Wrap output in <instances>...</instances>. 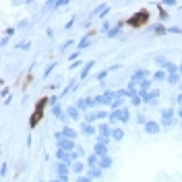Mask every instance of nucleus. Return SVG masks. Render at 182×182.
I'll use <instances>...</instances> for the list:
<instances>
[{"label": "nucleus", "mask_w": 182, "mask_h": 182, "mask_svg": "<svg viewBox=\"0 0 182 182\" xmlns=\"http://www.w3.org/2000/svg\"><path fill=\"white\" fill-rule=\"evenodd\" d=\"M101 172H104V170L99 168V166H95V168H89V172H87V176H89L91 180H93V178H99V176H101Z\"/></svg>", "instance_id": "nucleus-14"}, {"label": "nucleus", "mask_w": 182, "mask_h": 182, "mask_svg": "<svg viewBox=\"0 0 182 182\" xmlns=\"http://www.w3.org/2000/svg\"><path fill=\"white\" fill-rule=\"evenodd\" d=\"M105 77H108V70H101L99 75H95V79H97V81H104Z\"/></svg>", "instance_id": "nucleus-24"}, {"label": "nucleus", "mask_w": 182, "mask_h": 182, "mask_svg": "<svg viewBox=\"0 0 182 182\" xmlns=\"http://www.w3.org/2000/svg\"><path fill=\"white\" fill-rule=\"evenodd\" d=\"M56 172H58V180L60 182H68V172H70V166L68 163H58L56 166Z\"/></svg>", "instance_id": "nucleus-2"}, {"label": "nucleus", "mask_w": 182, "mask_h": 182, "mask_svg": "<svg viewBox=\"0 0 182 182\" xmlns=\"http://www.w3.org/2000/svg\"><path fill=\"white\" fill-rule=\"evenodd\" d=\"M89 43H91V37H89V35H87V37H83V42L79 43V50H83V48H87V46H89Z\"/></svg>", "instance_id": "nucleus-20"}, {"label": "nucleus", "mask_w": 182, "mask_h": 182, "mask_svg": "<svg viewBox=\"0 0 182 182\" xmlns=\"http://www.w3.org/2000/svg\"><path fill=\"white\" fill-rule=\"evenodd\" d=\"M141 101H143V99H141V95H137V97H133V99H130V104H133V105H139Z\"/></svg>", "instance_id": "nucleus-27"}, {"label": "nucleus", "mask_w": 182, "mask_h": 182, "mask_svg": "<svg viewBox=\"0 0 182 182\" xmlns=\"http://www.w3.org/2000/svg\"><path fill=\"white\" fill-rule=\"evenodd\" d=\"M147 17H149L147 10H141V13H137L134 17H130V21H128V23H130L133 27H141V23H143V21H147Z\"/></svg>", "instance_id": "nucleus-4"}, {"label": "nucleus", "mask_w": 182, "mask_h": 182, "mask_svg": "<svg viewBox=\"0 0 182 182\" xmlns=\"http://www.w3.org/2000/svg\"><path fill=\"white\" fill-rule=\"evenodd\" d=\"M112 139H114V141H122V139H124V130H122V128H118V126H114Z\"/></svg>", "instance_id": "nucleus-15"}, {"label": "nucleus", "mask_w": 182, "mask_h": 182, "mask_svg": "<svg viewBox=\"0 0 182 182\" xmlns=\"http://www.w3.org/2000/svg\"><path fill=\"white\" fill-rule=\"evenodd\" d=\"M153 79H155V81H163V79H168V72L161 68V70H157V72L153 75Z\"/></svg>", "instance_id": "nucleus-17"}, {"label": "nucleus", "mask_w": 182, "mask_h": 182, "mask_svg": "<svg viewBox=\"0 0 182 182\" xmlns=\"http://www.w3.org/2000/svg\"><path fill=\"white\" fill-rule=\"evenodd\" d=\"M137 122H139V124H147V120H145V116H143V114H139V116H137Z\"/></svg>", "instance_id": "nucleus-25"}, {"label": "nucleus", "mask_w": 182, "mask_h": 182, "mask_svg": "<svg viewBox=\"0 0 182 182\" xmlns=\"http://www.w3.org/2000/svg\"><path fill=\"white\" fill-rule=\"evenodd\" d=\"M52 182H60V180H52Z\"/></svg>", "instance_id": "nucleus-31"}, {"label": "nucleus", "mask_w": 182, "mask_h": 182, "mask_svg": "<svg viewBox=\"0 0 182 182\" xmlns=\"http://www.w3.org/2000/svg\"><path fill=\"white\" fill-rule=\"evenodd\" d=\"M180 126H182V120H180Z\"/></svg>", "instance_id": "nucleus-32"}, {"label": "nucleus", "mask_w": 182, "mask_h": 182, "mask_svg": "<svg viewBox=\"0 0 182 182\" xmlns=\"http://www.w3.org/2000/svg\"><path fill=\"white\" fill-rule=\"evenodd\" d=\"M95 130H97V128L93 124H89V122H83V124H81V133L83 134H95Z\"/></svg>", "instance_id": "nucleus-10"}, {"label": "nucleus", "mask_w": 182, "mask_h": 182, "mask_svg": "<svg viewBox=\"0 0 182 182\" xmlns=\"http://www.w3.org/2000/svg\"><path fill=\"white\" fill-rule=\"evenodd\" d=\"M93 64H95V62H87V64H85V68L81 70V79H85L87 75H89V70L93 68Z\"/></svg>", "instance_id": "nucleus-18"}, {"label": "nucleus", "mask_w": 182, "mask_h": 182, "mask_svg": "<svg viewBox=\"0 0 182 182\" xmlns=\"http://www.w3.org/2000/svg\"><path fill=\"white\" fill-rule=\"evenodd\" d=\"M93 153H97L99 157H101V155H108V145H105V143H95Z\"/></svg>", "instance_id": "nucleus-8"}, {"label": "nucleus", "mask_w": 182, "mask_h": 182, "mask_svg": "<svg viewBox=\"0 0 182 182\" xmlns=\"http://www.w3.org/2000/svg\"><path fill=\"white\" fill-rule=\"evenodd\" d=\"M70 172H75V174H81V176H83V172H85V163H83V161H75V163L70 166Z\"/></svg>", "instance_id": "nucleus-12"}, {"label": "nucleus", "mask_w": 182, "mask_h": 182, "mask_svg": "<svg viewBox=\"0 0 182 182\" xmlns=\"http://www.w3.org/2000/svg\"><path fill=\"white\" fill-rule=\"evenodd\" d=\"M66 114H68L70 120H79V118H81V114H79V108H77V105H68Z\"/></svg>", "instance_id": "nucleus-9"}, {"label": "nucleus", "mask_w": 182, "mask_h": 182, "mask_svg": "<svg viewBox=\"0 0 182 182\" xmlns=\"http://www.w3.org/2000/svg\"><path fill=\"white\" fill-rule=\"evenodd\" d=\"M62 134L66 137V139H72V141L77 139V130H75V128H70V126H64V128H62Z\"/></svg>", "instance_id": "nucleus-13"}, {"label": "nucleus", "mask_w": 182, "mask_h": 182, "mask_svg": "<svg viewBox=\"0 0 182 182\" xmlns=\"http://www.w3.org/2000/svg\"><path fill=\"white\" fill-rule=\"evenodd\" d=\"M0 172H2L0 176H6V172H8V166H6V161H2V168H0Z\"/></svg>", "instance_id": "nucleus-26"}, {"label": "nucleus", "mask_w": 182, "mask_h": 182, "mask_svg": "<svg viewBox=\"0 0 182 182\" xmlns=\"http://www.w3.org/2000/svg\"><path fill=\"white\" fill-rule=\"evenodd\" d=\"M52 114H54V116H56V118H60V116H62L64 112H62V108H60V105L56 104V105H54V108H52Z\"/></svg>", "instance_id": "nucleus-19"}, {"label": "nucleus", "mask_w": 182, "mask_h": 182, "mask_svg": "<svg viewBox=\"0 0 182 182\" xmlns=\"http://www.w3.org/2000/svg\"><path fill=\"white\" fill-rule=\"evenodd\" d=\"M112 130H114V126H110L108 122H105V124H99V126H97L99 137H110V139H112Z\"/></svg>", "instance_id": "nucleus-6"}, {"label": "nucleus", "mask_w": 182, "mask_h": 182, "mask_svg": "<svg viewBox=\"0 0 182 182\" xmlns=\"http://www.w3.org/2000/svg\"><path fill=\"white\" fill-rule=\"evenodd\" d=\"M176 116H178V118L182 120V110H178V112H176Z\"/></svg>", "instance_id": "nucleus-30"}, {"label": "nucleus", "mask_w": 182, "mask_h": 182, "mask_svg": "<svg viewBox=\"0 0 182 182\" xmlns=\"http://www.w3.org/2000/svg\"><path fill=\"white\" fill-rule=\"evenodd\" d=\"M176 112L172 110V108H166V110H161V120H170V118H174Z\"/></svg>", "instance_id": "nucleus-16"}, {"label": "nucleus", "mask_w": 182, "mask_h": 182, "mask_svg": "<svg viewBox=\"0 0 182 182\" xmlns=\"http://www.w3.org/2000/svg\"><path fill=\"white\" fill-rule=\"evenodd\" d=\"M159 128H161V126L157 124V122H151V120H149L147 124H145V133H147V134H157V133H159Z\"/></svg>", "instance_id": "nucleus-7"}, {"label": "nucleus", "mask_w": 182, "mask_h": 182, "mask_svg": "<svg viewBox=\"0 0 182 182\" xmlns=\"http://www.w3.org/2000/svg\"><path fill=\"white\" fill-rule=\"evenodd\" d=\"M58 149H62V151H68V153H72V151L77 149V143H75L72 139H66V137H64V139L58 141Z\"/></svg>", "instance_id": "nucleus-3"}, {"label": "nucleus", "mask_w": 182, "mask_h": 182, "mask_svg": "<svg viewBox=\"0 0 182 182\" xmlns=\"http://www.w3.org/2000/svg\"><path fill=\"white\" fill-rule=\"evenodd\" d=\"M110 166H112V157H110V155H101V157H99V168L108 170Z\"/></svg>", "instance_id": "nucleus-11"}, {"label": "nucleus", "mask_w": 182, "mask_h": 182, "mask_svg": "<svg viewBox=\"0 0 182 182\" xmlns=\"http://www.w3.org/2000/svg\"><path fill=\"white\" fill-rule=\"evenodd\" d=\"M105 13H108V6H105V4L104 6H99V10H95V14H99V17H104Z\"/></svg>", "instance_id": "nucleus-22"}, {"label": "nucleus", "mask_w": 182, "mask_h": 182, "mask_svg": "<svg viewBox=\"0 0 182 182\" xmlns=\"http://www.w3.org/2000/svg\"><path fill=\"white\" fill-rule=\"evenodd\" d=\"M120 33V25L118 27H114V29H110V31H108V35H110V37H114V35H118Z\"/></svg>", "instance_id": "nucleus-23"}, {"label": "nucleus", "mask_w": 182, "mask_h": 182, "mask_svg": "<svg viewBox=\"0 0 182 182\" xmlns=\"http://www.w3.org/2000/svg\"><path fill=\"white\" fill-rule=\"evenodd\" d=\"M176 124V118H170V120H161V126H166V128H170V126Z\"/></svg>", "instance_id": "nucleus-21"}, {"label": "nucleus", "mask_w": 182, "mask_h": 182, "mask_svg": "<svg viewBox=\"0 0 182 182\" xmlns=\"http://www.w3.org/2000/svg\"><path fill=\"white\" fill-rule=\"evenodd\" d=\"M130 120V114H128V108H120V110H112L110 112V122L116 124V122H128Z\"/></svg>", "instance_id": "nucleus-1"}, {"label": "nucleus", "mask_w": 182, "mask_h": 182, "mask_svg": "<svg viewBox=\"0 0 182 182\" xmlns=\"http://www.w3.org/2000/svg\"><path fill=\"white\" fill-rule=\"evenodd\" d=\"M43 104H46V99H42V101L37 104V108H35V114L31 116V120H29V124H31V128H33V126L37 124V120L42 118V114H43Z\"/></svg>", "instance_id": "nucleus-5"}, {"label": "nucleus", "mask_w": 182, "mask_h": 182, "mask_svg": "<svg viewBox=\"0 0 182 182\" xmlns=\"http://www.w3.org/2000/svg\"><path fill=\"white\" fill-rule=\"evenodd\" d=\"M54 66H56V64H50V66H48V68H46V77H48V75H50V72H52V70H54Z\"/></svg>", "instance_id": "nucleus-29"}, {"label": "nucleus", "mask_w": 182, "mask_h": 182, "mask_svg": "<svg viewBox=\"0 0 182 182\" xmlns=\"http://www.w3.org/2000/svg\"><path fill=\"white\" fill-rule=\"evenodd\" d=\"M77 182H91V178H89V176H79Z\"/></svg>", "instance_id": "nucleus-28"}]
</instances>
